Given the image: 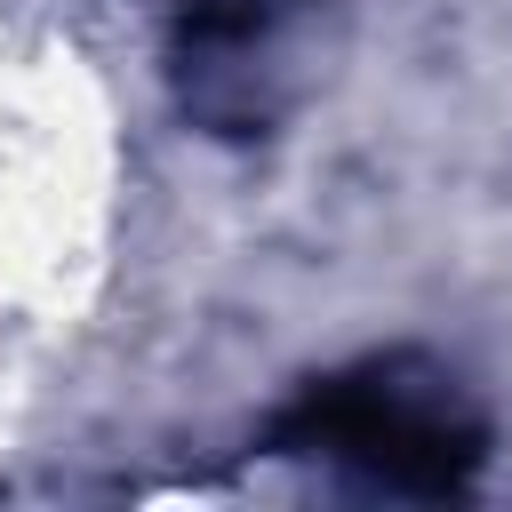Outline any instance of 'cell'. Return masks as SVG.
Masks as SVG:
<instances>
[{"label": "cell", "instance_id": "obj_1", "mask_svg": "<svg viewBox=\"0 0 512 512\" xmlns=\"http://www.w3.org/2000/svg\"><path fill=\"white\" fill-rule=\"evenodd\" d=\"M280 448L392 496H456L488 456V424L456 392V376L424 360H368L352 376L312 384L280 416Z\"/></svg>", "mask_w": 512, "mask_h": 512}, {"label": "cell", "instance_id": "obj_2", "mask_svg": "<svg viewBox=\"0 0 512 512\" xmlns=\"http://www.w3.org/2000/svg\"><path fill=\"white\" fill-rule=\"evenodd\" d=\"M288 56V0H184L176 24V80L184 112L216 136H256L280 112Z\"/></svg>", "mask_w": 512, "mask_h": 512}]
</instances>
